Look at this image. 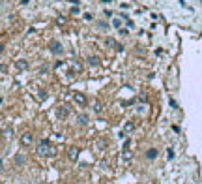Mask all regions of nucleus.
Instances as JSON below:
<instances>
[{"label":"nucleus","instance_id":"obj_1","mask_svg":"<svg viewBox=\"0 0 202 184\" xmlns=\"http://www.w3.org/2000/svg\"><path fill=\"white\" fill-rule=\"evenodd\" d=\"M38 154L39 156H54L56 154V148L47 141V139H41L38 143Z\"/></svg>","mask_w":202,"mask_h":184},{"label":"nucleus","instance_id":"obj_2","mask_svg":"<svg viewBox=\"0 0 202 184\" xmlns=\"http://www.w3.org/2000/svg\"><path fill=\"white\" fill-rule=\"evenodd\" d=\"M32 141H34V135H32L30 132L22 134V137H21V143L25 145V147H30V145H32Z\"/></svg>","mask_w":202,"mask_h":184},{"label":"nucleus","instance_id":"obj_3","mask_svg":"<svg viewBox=\"0 0 202 184\" xmlns=\"http://www.w3.org/2000/svg\"><path fill=\"white\" fill-rule=\"evenodd\" d=\"M73 100H75L79 105H86V96H84L82 92H75V94H73Z\"/></svg>","mask_w":202,"mask_h":184},{"label":"nucleus","instance_id":"obj_4","mask_svg":"<svg viewBox=\"0 0 202 184\" xmlns=\"http://www.w3.org/2000/svg\"><path fill=\"white\" fill-rule=\"evenodd\" d=\"M67 158H69V160H73V161H75V160L79 158V148H77V147H71L69 150H67Z\"/></svg>","mask_w":202,"mask_h":184},{"label":"nucleus","instance_id":"obj_5","mask_svg":"<svg viewBox=\"0 0 202 184\" xmlns=\"http://www.w3.org/2000/svg\"><path fill=\"white\" fill-rule=\"evenodd\" d=\"M56 116H58V118H66L67 116V107H58V109H56Z\"/></svg>","mask_w":202,"mask_h":184},{"label":"nucleus","instance_id":"obj_6","mask_svg":"<svg viewBox=\"0 0 202 184\" xmlns=\"http://www.w3.org/2000/svg\"><path fill=\"white\" fill-rule=\"evenodd\" d=\"M51 51H52V53H58V55H60V53H62V45H60L58 41H52V43H51Z\"/></svg>","mask_w":202,"mask_h":184},{"label":"nucleus","instance_id":"obj_7","mask_svg":"<svg viewBox=\"0 0 202 184\" xmlns=\"http://www.w3.org/2000/svg\"><path fill=\"white\" fill-rule=\"evenodd\" d=\"M146 158H148V160H155L157 158V148H150L148 152H146Z\"/></svg>","mask_w":202,"mask_h":184},{"label":"nucleus","instance_id":"obj_8","mask_svg":"<svg viewBox=\"0 0 202 184\" xmlns=\"http://www.w3.org/2000/svg\"><path fill=\"white\" fill-rule=\"evenodd\" d=\"M17 68H19V70H25V68H28L26 60H17Z\"/></svg>","mask_w":202,"mask_h":184},{"label":"nucleus","instance_id":"obj_9","mask_svg":"<svg viewBox=\"0 0 202 184\" xmlns=\"http://www.w3.org/2000/svg\"><path fill=\"white\" fill-rule=\"evenodd\" d=\"M79 122H81V124H86V122H88V116L81 115V116H79Z\"/></svg>","mask_w":202,"mask_h":184},{"label":"nucleus","instance_id":"obj_10","mask_svg":"<svg viewBox=\"0 0 202 184\" xmlns=\"http://www.w3.org/2000/svg\"><path fill=\"white\" fill-rule=\"evenodd\" d=\"M114 26H122V21L120 19H114Z\"/></svg>","mask_w":202,"mask_h":184},{"label":"nucleus","instance_id":"obj_11","mask_svg":"<svg viewBox=\"0 0 202 184\" xmlns=\"http://www.w3.org/2000/svg\"><path fill=\"white\" fill-rule=\"evenodd\" d=\"M97 62H99V60H97L96 57H92V58H90V64H97Z\"/></svg>","mask_w":202,"mask_h":184},{"label":"nucleus","instance_id":"obj_12","mask_svg":"<svg viewBox=\"0 0 202 184\" xmlns=\"http://www.w3.org/2000/svg\"><path fill=\"white\" fill-rule=\"evenodd\" d=\"M133 130V124H126V132H131Z\"/></svg>","mask_w":202,"mask_h":184},{"label":"nucleus","instance_id":"obj_13","mask_svg":"<svg viewBox=\"0 0 202 184\" xmlns=\"http://www.w3.org/2000/svg\"><path fill=\"white\" fill-rule=\"evenodd\" d=\"M2 51H4V43H2V41H0V53H2Z\"/></svg>","mask_w":202,"mask_h":184}]
</instances>
